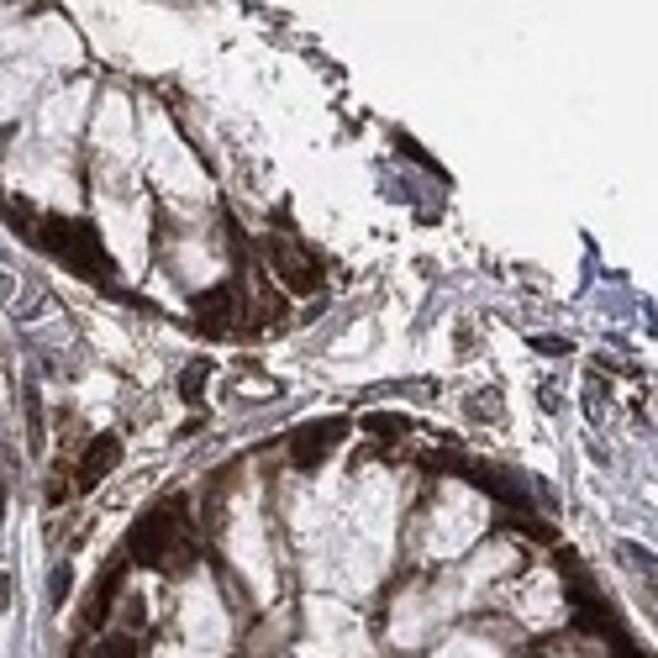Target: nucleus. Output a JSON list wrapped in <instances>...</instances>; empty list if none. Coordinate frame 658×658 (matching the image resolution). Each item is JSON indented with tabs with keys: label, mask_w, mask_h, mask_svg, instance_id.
Returning a JSON list of instances; mask_svg holds the SVG:
<instances>
[{
	"label": "nucleus",
	"mask_w": 658,
	"mask_h": 658,
	"mask_svg": "<svg viewBox=\"0 0 658 658\" xmlns=\"http://www.w3.org/2000/svg\"><path fill=\"white\" fill-rule=\"evenodd\" d=\"M195 322L206 332H227L242 322V295H237L233 284H216L206 295H195Z\"/></svg>",
	"instance_id": "obj_6"
},
{
	"label": "nucleus",
	"mask_w": 658,
	"mask_h": 658,
	"mask_svg": "<svg viewBox=\"0 0 658 658\" xmlns=\"http://www.w3.org/2000/svg\"><path fill=\"white\" fill-rule=\"evenodd\" d=\"M121 574H127V564H111V569H106V580H95L85 627H95V622H106V616H111V606H117V595H121Z\"/></svg>",
	"instance_id": "obj_8"
},
{
	"label": "nucleus",
	"mask_w": 658,
	"mask_h": 658,
	"mask_svg": "<svg viewBox=\"0 0 658 658\" xmlns=\"http://www.w3.org/2000/svg\"><path fill=\"white\" fill-rule=\"evenodd\" d=\"M263 259H269V269H274V280H280L284 290H295V295H311V290L322 284V263H316V254L301 248V242H290V237H263Z\"/></svg>",
	"instance_id": "obj_2"
},
{
	"label": "nucleus",
	"mask_w": 658,
	"mask_h": 658,
	"mask_svg": "<svg viewBox=\"0 0 658 658\" xmlns=\"http://www.w3.org/2000/svg\"><path fill=\"white\" fill-rule=\"evenodd\" d=\"M0 521H6V474H0Z\"/></svg>",
	"instance_id": "obj_16"
},
{
	"label": "nucleus",
	"mask_w": 658,
	"mask_h": 658,
	"mask_svg": "<svg viewBox=\"0 0 658 658\" xmlns=\"http://www.w3.org/2000/svg\"><path fill=\"white\" fill-rule=\"evenodd\" d=\"M26 447H43V406H37V390H26Z\"/></svg>",
	"instance_id": "obj_10"
},
{
	"label": "nucleus",
	"mask_w": 658,
	"mask_h": 658,
	"mask_svg": "<svg viewBox=\"0 0 658 658\" xmlns=\"http://www.w3.org/2000/svg\"><path fill=\"white\" fill-rule=\"evenodd\" d=\"M132 559L138 564H148V569H159V564H169L174 559V548H180V517L169 511V506H159V511H148V517L132 527Z\"/></svg>",
	"instance_id": "obj_3"
},
{
	"label": "nucleus",
	"mask_w": 658,
	"mask_h": 658,
	"mask_svg": "<svg viewBox=\"0 0 658 658\" xmlns=\"http://www.w3.org/2000/svg\"><path fill=\"white\" fill-rule=\"evenodd\" d=\"M532 348H538L542 358H569V353H574V343H569V337H538Z\"/></svg>",
	"instance_id": "obj_14"
},
{
	"label": "nucleus",
	"mask_w": 658,
	"mask_h": 658,
	"mask_svg": "<svg viewBox=\"0 0 658 658\" xmlns=\"http://www.w3.org/2000/svg\"><path fill=\"white\" fill-rule=\"evenodd\" d=\"M121 464V438H111V432H100V438H90V447H85V459H79V490H95L106 474Z\"/></svg>",
	"instance_id": "obj_7"
},
{
	"label": "nucleus",
	"mask_w": 658,
	"mask_h": 658,
	"mask_svg": "<svg viewBox=\"0 0 658 658\" xmlns=\"http://www.w3.org/2000/svg\"><path fill=\"white\" fill-rule=\"evenodd\" d=\"M364 432H375V438L390 443V438H406L411 422H406V417H390V411H369V417H364Z\"/></svg>",
	"instance_id": "obj_9"
},
{
	"label": "nucleus",
	"mask_w": 658,
	"mask_h": 658,
	"mask_svg": "<svg viewBox=\"0 0 658 658\" xmlns=\"http://www.w3.org/2000/svg\"><path fill=\"white\" fill-rule=\"evenodd\" d=\"M206 375H212V364H206V358H201V364H190L185 375H180V396L201 400V385H206Z\"/></svg>",
	"instance_id": "obj_11"
},
{
	"label": "nucleus",
	"mask_w": 658,
	"mask_h": 658,
	"mask_svg": "<svg viewBox=\"0 0 658 658\" xmlns=\"http://www.w3.org/2000/svg\"><path fill=\"white\" fill-rule=\"evenodd\" d=\"M11 606V574H0V612Z\"/></svg>",
	"instance_id": "obj_15"
},
{
	"label": "nucleus",
	"mask_w": 658,
	"mask_h": 658,
	"mask_svg": "<svg viewBox=\"0 0 658 658\" xmlns=\"http://www.w3.org/2000/svg\"><path fill=\"white\" fill-rule=\"evenodd\" d=\"M37 242H43L47 254H58V263H69L74 274H85V280H111L117 274L106 242H100V233H95L85 216H47L43 227H37Z\"/></svg>",
	"instance_id": "obj_1"
},
{
	"label": "nucleus",
	"mask_w": 658,
	"mask_h": 658,
	"mask_svg": "<svg viewBox=\"0 0 658 658\" xmlns=\"http://www.w3.org/2000/svg\"><path fill=\"white\" fill-rule=\"evenodd\" d=\"M343 438H348V422H337V417H332V422L301 427V432L290 438V459H295V470H316Z\"/></svg>",
	"instance_id": "obj_5"
},
{
	"label": "nucleus",
	"mask_w": 658,
	"mask_h": 658,
	"mask_svg": "<svg viewBox=\"0 0 658 658\" xmlns=\"http://www.w3.org/2000/svg\"><path fill=\"white\" fill-rule=\"evenodd\" d=\"M427 470H459L474 490H485L500 506H527V490H521L517 479H506L500 470H490V464H474V459H427Z\"/></svg>",
	"instance_id": "obj_4"
},
{
	"label": "nucleus",
	"mask_w": 658,
	"mask_h": 658,
	"mask_svg": "<svg viewBox=\"0 0 658 658\" xmlns=\"http://www.w3.org/2000/svg\"><path fill=\"white\" fill-rule=\"evenodd\" d=\"M69 590H74V569L58 564V569H53V580H47V595H53V606H64V601H69Z\"/></svg>",
	"instance_id": "obj_12"
},
{
	"label": "nucleus",
	"mask_w": 658,
	"mask_h": 658,
	"mask_svg": "<svg viewBox=\"0 0 658 658\" xmlns=\"http://www.w3.org/2000/svg\"><path fill=\"white\" fill-rule=\"evenodd\" d=\"M6 216H11V227H22L26 237H37V222H32V206H26V201H6Z\"/></svg>",
	"instance_id": "obj_13"
}]
</instances>
